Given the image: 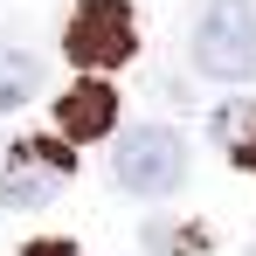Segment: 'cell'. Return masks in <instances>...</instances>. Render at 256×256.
I'll return each mask as SVG.
<instances>
[{
    "instance_id": "obj_1",
    "label": "cell",
    "mask_w": 256,
    "mask_h": 256,
    "mask_svg": "<svg viewBox=\"0 0 256 256\" xmlns=\"http://www.w3.org/2000/svg\"><path fill=\"white\" fill-rule=\"evenodd\" d=\"M187 166H194V152H187V138L173 125H132L118 138V160H111V180L125 187L132 201H166L187 187Z\"/></svg>"
},
{
    "instance_id": "obj_6",
    "label": "cell",
    "mask_w": 256,
    "mask_h": 256,
    "mask_svg": "<svg viewBox=\"0 0 256 256\" xmlns=\"http://www.w3.org/2000/svg\"><path fill=\"white\" fill-rule=\"evenodd\" d=\"M214 146L242 173H256V97H228V104L214 111Z\"/></svg>"
},
{
    "instance_id": "obj_4",
    "label": "cell",
    "mask_w": 256,
    "mask_h": 256,
    "mask_svg": "<svg viewBox=\"0 0 256 256\" xmlns=\"http://www.w3.org/2000/svg\"><path fill=\"white\" fill-rule=\"evenodd\" d=\"M62 48H70L76 70H118L138 48V21H132L125 0H76L70 28H62Z\"/></svg>"
},
{
    "instance_id": "obj_7",
    "label": "cell",
    "mask_w": 256,
    "mask_h": 256,
    "mask_svg": "<svg viewBox=\"0 0 256 256\" xmlns=\"http://www.w3.org/2000/svg\"><path fill=\"white\" fill-rule=\"evenodd\" d=\"M35 90H42V56H28V48H0V118L21 111Z\"/></svg>"
},
{
    "instance_id": "obj_3",
    "label": "cell",
    "mask_w": 256,
    "mask_h": 256,
    "mask_svg": "<svg viewBox=\"0 0 256 256\" xmlns=\"http://www.w3.org/2000/svg\"><path fill=\"white\" fill-rule=\"evenodd\" d=\"M76 173V152H70V138H21L14 152H7V166H0V208L14 214H42L56 194H62V180Z\"/></svg>"
},
{
    "instance_id": "obj_8",
    "label": "cell",
    "mask_w": 256,
    "mask_h": 256,
    "mask_svg": "<svg viewBox=\"0 0 256 256\" xmlns=\"http://www.w3.org/2000/svg\"><path fill=\"white\" fill-rule=\"evenodd\" d=\"M28 256H76V250H70V242H35Z\"/></svg>"
},
{
    "instance_id": "obj_2",
    "label": "cell",
    "mask_w": 256,
    "mask_h": 256,
    "mask_svg": "<svg viewBox=\"0 0 256 256\" xmlns=\"http://www.w3.org/2000/svg\"><path fill=\"white\" fill-rule=\"evenodd\" d=\"M194 70L214 84H250L256 76V7L250 0H208L194 21Z\"/></svg>"
},
{
    "instance_id": "obj_5",
    "label": "cell",
    "mask_w": 256,
    "mask_h": 256,
    "mask_svg": "<svg viewBox=\"0 0 256 256\" xmlns=\"http://www.w3.org/2000/svg\"><path fill=\"white\" fill-rule=\"evenodd\" d=\"M104 132H118V90L104 84V76H84V84H70L56 97V138L90 146V138H104Z\"/></svg>"
}]
</instances>
